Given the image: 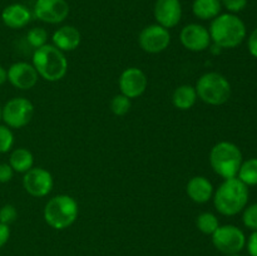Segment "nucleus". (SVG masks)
Returning <instances> with one entry per match:
<instances>
[{"mask_svg":"<svg viewBox=\"0 0 257 256\" xmlns=\"http://www.w3.org/2000/svg\"><path fill=\"white\" fill-rule=\"evenodd\" d=\"M248 195V187L237 177L223 180L213 192V206L221 215L236 216L247 206Z\"/></svg>","mask_w":257,"mask_h":256,"instance_id":"1","label":"nucleus"},{"mask_svg":"<svg viewBox=\"0 0 257 256\" xmlns=\"http://www.w3.org/2000/svg\"><path fill=\"white\" fill-rule=\"evenodd\" d=\"M211 42L221 49H233L246 38V25L241 18L231 13H223L211 20L208 28Z\"/></svg>","mask_w":257,"mask_h":256,"instance_id":"2","label":"nucleus"},{"mask_svg":"<svg viewBox=\"0 0 257 256\" xmlns=\"http://www.w3.org/2000/svg\"><path fill=\"white\" fill-rule=\"evenodd\" d=\"M33 67L38 75L48 82H58L63 79L68 72V59L64 52L53 44H45L34 50Z\"/></svg>","mask_w":257,"mask_h":256,"instance_id":"3","label":"nucleus"},{"mask_svg":"<svg viewBox=\"0 0 257 256\" xmlns=\"http://www.w3.org/2000/svg\"><path fill=\"white\" fill-rule=\"evenodd\" d=\"M243 156L238 146L228 141L216 143L210 151V165L213 172L223 180L237 177Z\"/></svg>","mask_w":257,"mask_h":256,"instance_id":"4","label":"nucleus"},{"mask_svg":"<svg viewBox=\"0 0 257 256\" xmlns=\"http://www.w3.org/2000/svg\"><path fill=\"white\" fill-rule=\"evenodd\" d=\"M79 215L78 203L72 196L58 195L50 198L44 206V221L54 230H65L77 221Z\"/></svg>","mask_w":257,"mask_h":256,"instance_id":"5","label":"nucleus"},{"mask_svg":"<svg viewBox=\"0 0 257 256\" xmlns=\"http://www.w3.org/2000/svg\"><path fill=\"white\" fill-rule=\"evenodd\" d=\"M195 88L197 97L208 105L225 104L232 92L227 78L217 72H207L201 75Z\"/></svg>","mask_w":257,"mask_h":256,"instance_id":"6","label":"nucleus"},{"mask_svg":"<svg viewBox=\"0 0 257 256\" xmlns=\"http://www.w3.org/2000/svg\"><path fill=\"white\" fill-rule=\"evenodd\" d=\"M34 115V105L28 98L15 97L2 108V120L12 130H20L30 123Z\"/></svg>","mask_w":257,"mask_h":256,"instance_id":"7","label":"nucleus"},{"mask_svg":"<svg viewBox=\"0 0 257 256\" xmlns=\"http://www.w3.org/2000/svg\"><path fill=\"white\" fill-rule=\"evenodd\" d=\"M211 236L216 250L225 255L240 253L246 246L245 232L235 225H220Z\"/></svg>","mask_w":257,"mask_h":256,"instance_id":"8","label":"nucleus"},{"mask_svg":"<svg viewBox=\"0 0 257 256\" xmlns=\"http://www.w3.org/2000/svg\"><path fill=\"white\" fill-rule=\"evenodd\" d=\"M140 47L150 54H158L162 53L170 47L171 34L168 29L161 27L157 23L143 28L138 35Z\"/></svg>","mask_w":257,"mask_h":256,"instance_id":"9","label":"nucleus"},{"mask_svg":"<svg viewBox=\"0 0 257 256\" xmlns=\"http://www.w3.org/2000/svg\"><path fill=\"white\" fill-rule=\"evenodd\" d=\"M54 186L52 173L43 167H33L23 176V187L33 197H45Z\"/></svg>","mask_w":257,"mask_h":256,"instance_id":"10","label":"nucleus"},{"mask_svg":"<svg viewBox=\"0 0 257 256\" xmlns=\"http://www.w3.org/2000/svg\"><path fill=\"white\" fill-rule=\"evenodd\" d=\"M70 12L67 0H35L33 14L38 20L48 24H60Z\"/></svg>","mask_w":257,"mask_h":256,"instance_id":"11","label":"nucleus"},{"mask_svg":"<svg viewBox=\"0 0 257 256\" xmlns=\"http://www.w3.org/2000/svg\"><path fill=\"white\" fill-rule=\"evenodd\" d=\"M180 40L186 49L195 53L205 52L212 44L207 28L197 23L185 25L180 33Z\"/></svg>","mask_w":257,"mask_h":256,"instance_id":"12","label":"nucleus"},{"mask_svg":"<svg viewBox=\"0 0 257 256\" xmlns=\"http://www.w3.org/2000/svg\"><path fill=\"white\" fill-rule=\"evenodd\" d=\"M118 85L120 94L125 95L130 99H135L146 92L148 87V78L142 69L131 67L123 70L118 80Z\"/></svg>","mask_w":257,"mask_h":256,"instance_id":"13","label":"nucleus"},{"mask_svg":"<svg viewBox=\"0 0 257 256\" xmlns=\"http://www.w3.org/2000/svg\"><path fill=\"white\" fill-rule=\"evenodd\" d=\"M37 70L33 64L27 62L13 63L8 69V82L20 90H29L38 83Z\"/></svg>","mask_w":257,"mask_h":256,"instance_id":"14","label":"nucleus"},{"mask_svg":"<svg viewBox=\"0 0 257 256\" xmlns=\"http://www.w3.org/2000/svg\"><path fill=\"white\" fill-rule=\"evenodd\" d=\"M153 15L158 25L171 29L178 25L182 18V5L180 0H157Z\"/></svg>","mask_w":257,"mask_h":256,"instance_id":"15","label":"nucleus"},{"mask_svg":"<svg viewBox=\"0 0 257 256\" xmlns=\"http://www.w3.org/2000/svg\"><path fill=\"white\" fill-rule=\"evenodd\" d=\"M33 14L25 5L15 3L5 7L2 12V20L10 29H23L32 20Z\"/></svg>","mask_w":257,"mask_h":256,"instance_id":"16","label":"nucleus"},{"mask_svg":"<svg viewBox=\"0 0 257 256\" xmlns=\"http://www.w3.org/2000/svg\"><path fill=\"white\" fill-rule=\"evenodd\" d=\"M186 192L191 201L198 205L207 203L213 197V185L205 176H195L186 186Z\"/></svg>","mask_w":257,"mask_h":256,"instance_id":"17","label":"nucleus"},{"mask_svg":"<svg viewBox=\"0 0 257 256\" xmlns=\"http://www.w3.org/2000/svg\"><path fill=\"white\" fill-rule=\"evenodd\" d=\"M52 42L53 45L62 52H73L80 45L82 35L73 25H63L53 33Z\"/></svg>","mask_w":257,"mask_h":256,"instance_id":"18","label":"nucleus"},{"mask_svg":"<svg viewBox=\"0 0 257 256\" xmlns=\"http://www.w3.org/2000/svg\"><path fill=\"white\" fill-rule=\"evenodd\" d=\"M197 92L193 85L182 84L175 89L172 94V103L177 109L188 110L197 102Z\"/></svg>","mask_w":257,"mask_h":256,"instance_id":"19","label":"nucleus"},{"mask_svg":"<svg viewBox=\"0 0 257 256\" xmlns=\"http://www.w3.org/2000/svg\"><path fill=\"white\" fill-rule=\"evenodd\" d=\"M221 0H193L192 13L201 20H213L221 14Z\"/></svg>","mask_w":257,"mask_h":256,"instance_id":"20","label":"nucleus"},{"mask_svg":"<svg viewBox=\"0 0 257 256\" xmlns=\"http://www.w3.org/2000/svg\"><path fill=\"white\" fill-rule=\"evenodd\" d=\"M9 163L14 172L25 173L34 166V156L27 148H15L10 152Z\"/></svg>","mask_w":257,"mask_h":256,"instance_id":"21","label":"nucleus"},{"mask_svg":"<svg viewBox=\"0 0 257 256\" xmlns=\"http://www.w3.org/2000/svg\"><path fill=\"white\" fill-rule=\"evenodd\" d=\"M237 178L247 187L257 186V157L242 161L240 170H238Z\"/></svg>","mask_w":257,"mask_h":256,"instance_id":"22","label":"nucleus"},{"mask_svg":"<svg viewBox=\"0 0 257 256\" xmlns=\"http://www.w3.org/2000/svg\"><path fill=\"white\" fill-rule=\"evenodd\" d=\"M196 226L205 235H212L220 226L218 217L212 212H202L196 218Z\"/></svg>","mask_w":257,"mask_h":256,"instance_id":"23","label":"nucleus"},{"mask_svg":"<svg viewBox=\"0 0 257 256\" xmlns=\"http://www.w3.org/2000/svg\"><path fill=\"white\" fill-rule=\"evenodd\" d=\"M132 99H130L128 97L123 94H117L112 98L110 100V110L114 115L118 117H122L125 115L131 109V105H132Z\"/></svg>","mask_w":257,"mask_h":256,"instance_id":"24","label":"nucleus"},{"mask_svg":"<svg viewBox=\"0 0 257 256\" xmlns=\"http://www.w3.org/2000/svg\"><path fill=\"white\" fill-rule=\"evenodd\" d=\"M27 42L34 49L48 44V32L44 28H32L27 34Z\"/></svg>","mask_w":257,"mask_h":256,"instance_id":"25","label":"nucleus"},{"mask_svg":"<svg viewBox=\"0 0 257 256\" xmlns=\"http://www.w3.org/2000/svg\"><path fill=\"white\" fill-rule=\"evenodd\" d=\"M14 146V133L12 128L5 124H0V153H8Z\"/></svg>","mask_w":257,"mask_h":256,"instance_id":"26","label":"nucleus"},{"mask_svg":"<svg viewBox=\"0 0 257 256\" xmlns=\"http://www.w3.org/2000/svg\"><path fill=\"white\" fill-rule=\"evenodd\" d=\"M242 222L248 230L257 231V202L243 208Z\"/></svg>","mask_w":257,"mask_h":256,"instance_id":"27","label":"nucleus"},{"mask_svg":"<svg viewBox=\"0 0 257 256\" xmlns=\"http://www.w3.org/2000/svg\"><path fill=\"white\" fill-rule=\"evenodd\" d=\"M17 218H18V211L14 205H12V203H7V205L0 207V222L9 226L10 223L15 222Z\"/></svg>","mask_w":257,"mask_h":256,"instance_id":"28","label":"nucleus"},{"mask_svg":"<svg viewBox=\"0 0 257 256\" xmlns=\"http://www.w3.org/2000/svg\"><path fill=\"white\" fill-rule=\"evenodd\" d=\"M221 4L228 13L236 14L247 7V0H221Z\"/></svg>","mask_w":257,"mask_h":256,"instance_id":"29","label":"nucleus"},{"mask_svg":"<svg viewBox=\"0 0 257 256\" xmlns=\"http://www.w3.org/2000/svg\"><path fill=\"white\" fill-rule=\"evenodd\" d=\"M14 170L9 163H0V183H8L14 177Z\"/></svg>","mask_w":257,"mask_h":256,"instance_id":"30","label":"nucleus"},{"mask_svg":"<svg viewBox=\"0 0 257 256\" xmlns=\"http://www.w3.org/2000/svg\"><path fill=\"white\" fill-rule=\"evenodd\" d=\"M246 248L250 256H257V231H252L248 238H246Z\"/></svg>","mask_w":257,"mask_h":256,"instance_id":"31","label":"nucleus"},{"mask_svg":"<svg viewBox=\"0 0 257 256\" xmlns=\"http://www.w3.org/2000/svg\"><path fill=\"white\" fill-rule=\"evenodd\" d=\"M247 49L253 58H257V28L247 39Z\"/></svg>","mask_w":257,"mask_h":256,"instance_id":"32","label":"nucleus"},{"mask_svg":"<svg viewBox=\"0 0 257 256\" xmlns=\"http://www.w3.org/2000/svg\"><path fill=\"white\" fill-rule=\"evenodd\" d=\"M10 238V227L0 222V248L4 247Z\"/></svg>","mask_w":257,"mask_h":256,"instance_id":"33","label":"nucleus"},{"mask_svg":"<svg viewBox=\"0 0 257 256\" xmlns=\"http://www.w3.org/2000/svg\"><path fill=\"white\" fill-rule=\"evenodd\" d=\"M8 82V70L3 65H0V87Z\"/></svg>","mask_w":257,"mask_h":256,"instance_id":"34","label":"nucleus"},{"mask_svg":"<svg viewBox=\"0 0 257 256\" xmlns=\"http://www.w3.org/2000/svg\"><path fill=\"white\" fill-rule=\"evenodd\" d=\"M2 108H3V105L0 104V120H2Z\"/></svg>","mask_w":257,"mask_h":256,"instance_id":"35","label":"nucleus"},{"mask_svg":"<svg viewBox=\"0 0 257 256\" xmlns=\"http://www.w3.org/2000/svg\"><path fill=\"white\" fill-rule=\"evenodd\" d=\"M225 256H241L240 253H233V255H225Z\"/></svg>","mask_w":257,"mask_h":256,"instance_id":"36","label":"nucleus"}]
</instances>
